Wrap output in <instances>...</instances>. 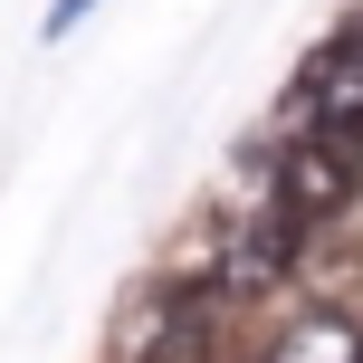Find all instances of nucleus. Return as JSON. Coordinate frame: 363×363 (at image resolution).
<instances>
[{
	"label": "nucleus",
	"instance_id": "obj_4",
	"mask_svg": "<svg viewBox=\"0 0 363 363\" xmlns=\"http://www.w3.org/2000/svg\"><path fill=\"white\" fill-rule=\"evenodd\" d=\"M258 363H363V325H354L345 306H315V315H296Z\"/></svg>",
	"mask_w": 363,
	"mask_h": 363
},
{
	"label": "nucleus",
	"instance_id": "obj_2",
	"mask_svg": "<svg viewBox=\"0 0 363 363\" xmlns=\"http://www.w3.org/2000/svg\"><path fill=\"white\" fill-rule=\"evenodd\" d=\"M296 220L277 211H258V220H230V230H211V258H201L191 268V287L201 296H258V287H277V277H287V258H296Z\"/></svg>",
	"mask_w": 363,
	"mask_h": 363
},
{
	"label": "nucleus",
	"instance_id": "obj_3",
	"mask_svg": "<svg viewBox=\"0 0 363 363\" xmlns=\"http://www.w3.org/2000/svg\"><path fill=\"white\" fill-rule=\"evenodd\" d=\"M287 125L296 134H354L363 144V29L325 38V48L306 57V77H296V96H287Z\"/></svg>",
	"mask_w": 363,
	"mask_h": 363
},
{
	"label": "nucleus",
	"instance_id": "obj_1",
	"mask_svg": "<svg viewBox=\"0 0 363 363\" xmlns=\"http://www.w3.org/2000/svg\"><path fill=\"white\" fill-rule=\"evenodd\" d=\"M268 182H277V211H287L296 230H315V220L354 211L363 144H354V134H287V144L268 153Z\"/></svg>",
	"mask_w": 363,
	"mask_h": 363
},
{
	"label": "nucleus",
	"instance_id": "obj_5",
	"mask_svg": "<svg viewBox=\"0 0 363 363\" xmlns=\"http://www.w3.org/2000/svg\"><path fill=\"white\" fill-rule=\"evenodd\" d=\"M86 10H96V0H57V10H48V29L67 38V29H77V19H86Z\"/></svg>",
	"mask_w": 363,
	"mask_h": 363
}]
</instances>
